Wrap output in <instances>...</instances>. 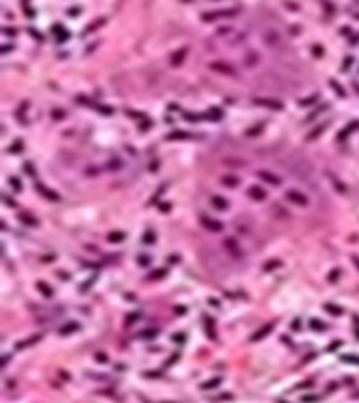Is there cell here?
<instances>
[{
	"label": "cell",
	"mask_w": 359,
	"mask_h": 403,
	"mask_svg": "<svg viewBox=\"0 0 359 403\" xmlns=\"http://www.w3.org/2000/svg\"><path fill=\"white\" fill-rule=\"evenodd\" d=\"M235 13L237 11H233V9H229V11H216V13H206L204 19H206V21H212L216 17H227V15H235Z\"/></svg>",
	"instance_id": "obj_1"
},
{
	"label": "cell",
	"mask_w": 359,
	"mask_h": 403,
	"mask_svg": "<svg viewBox=\"0 0 359 403\" xmlns=\"http://www.w3.org/2000/svg\"><path fill=\"white\" fill-rule=\"evenodd\" d=\"M286 198H288V200H294V204H307V198L300 195V193H294V191H288Z\"/></svg>",
	"instance_id": "obj_2"
},
{
	"label": "cell",
	"mask_w": 359,
	"mask_h": 403,
	"mask_svg": "<svg viewBox=\"0 0 359 403\" xmlns=\"http://www.w3.org/2000/svg\"><path fill=\"white\" fill-rule=\"evenodd\" d=\"M212 204H214L216 208H227V204H225L223 198H212Z\"/></svg>",
	"instance_id": "obj_3"
},
{
	"label": "cell",
	"mask_w": 359,
	"mask_h": 403,
	"mask_svg": "<svg viewBox=\"0 0 359 403\" xmlns=\"http://www.w3.org/2000/svg\"><path fill=\"white\" fill-rule=\"evenodd\" d=\"M214 384H221V380H210V382H206L204 389H214Z\"/></svg>",
	"instance_id": "obj_4"
},
{
	"label": "cell",
	"mask_w": 359,
	"mask_h": 403,
	"mask_svg": "<svg viewBox=\"0 0 359 403\" xmlns=\"http://www.w3.org/2000/svg\"><path fill=\"white\" fill-rule=\"evenodd\" d=\"M250 195H256V198H263V191H261V189H250Z\"/></svg>",
	"instance_id": "obj_5"
},
{
	"label": "cell",
	"mask_w": 359,
	"mask_h": 403,
	"mask_svg": "<svg viewBox=\"0 0 359 403\" xmlns=\"http://www.w3.org/2000/svg\"><path fill=\"white\" fill-rule=\"evenodd\" d=\"M321 50H323L321 46H313V53H315V55H319V57H321Z\"/></svg>",
	"instance_id": "obj_6"
}]
</instances>
